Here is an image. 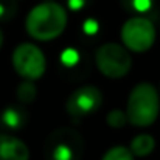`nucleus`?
Wrapping results in <instances>:
<instances>
[{
	"label": "nucleus",
	"mask_w": 160,
	"mask_h": 160,
	"mask_svg": "<svg viewBox=\"0 0 160 160\" xmlns=\"http://www.w3.org/2000/svg\"><path fill=\"white\" fill-rule=\"evenodd\" d=\"M16 95H17V100L23 104H31L36 97H38V87L34 86V81H28L25 79L23 82H20L17 86V90H16Z\"/></svg>",
	"instance_id": "9"
},
{
	"label": "nucleus",
	"mask_w": 160,
	"mask_h": 160,
	"mask_svg": "<svg viewBox=\"0 0 160 160\" xmlns=\"http://www.w3.org/2000/svg\"><path fill=\"white\" fill-rule=\"evenodd\" d=\"M61 62L65 67H75L79 62V53L75 48H65L61 53Z\"/></svg>",
	"instance_id": "14"
},
{
	"label": "nucleus",
	"mask_w": 160,
	"mask_h": 160,
	"mask_svg": "<svg viewBox=\"0 0 160 160\" xmlns=\"http://www.w3.org/2000/svg\"><path fill=\"white\" fill-rule=\"evenodd\" d=\"M100 30V25L95 19H87L84 23H82V31L87 34V36H93L97 34V31Z\"/></svg>",
	"instance_id": "15"
},
{
	"label": "nucleus",
	"mask_w": 160,
	"mask_h": 160,
	"mask_svg": "<svg viewBox=\"0 0 160 160\" xmlns=\"http://www.w3.org/2000/svg\"><path fill=\"white\" fill-rule=\"evenodd\" d=\"M44 2H50V0H44Z\"/></svg>",
	"instance_id": "20"
},
{
	"label": "nucleus",
	"mask_w": 160,
	"mask_h": 160,
	"mask_svg": "<svg viewBox=\"0 0 160 160\" xmlns=\"http://www.w3.org/2000/svg\"><path fill=\"white\" fill-rule=\"evenodd\" d=\"M2 45H3V33L0 30V48H2Z\"/></svg>",
	"instance_id": "19"
},
{
	"label": "nucleus",
	"mask_w": 160,
	"mask_h": 160,
	"mask_svg": "<svg viewBox=\"0 0 160 160\" xmlns=\"http://www.w3.org/2000/svg\"><path fill=\"white\" fill-rule=\"evenodd\" d=\"M2 120H3V123H5L8 128H11V129H17V128H20V126L23 124V117H22V113H20L16 107H8V109L3 112Z\"/></svg>",
	"instance_id": "12"
},
{
	"label": "nucleus",
	"mask_w": 160,
	"mask_h": 160,
	"mask_svg": "<svg viewBox=\"0 0 160 160\" xmlns=\"http://www.w3.org/2000/svg\"><path fill=\"white\" fill-rule=\"evenodd\" d=\"M156 148V140L149 134H138L131 140L129 149L134 154V157H146L149 156Z\"/></svg>",
	"instance_id": "8"
},
{
	"label": "nucleus",
	"mask_w": 160,
	"mask_h": 160,
	"mask_svg": "<svg viewBox=\"0 0 160 160\" xmlns=\"http://www.w3.org/2000/svg\"><path fill=\"white\" fill-rule=\"evenodd\" d=\"M67 9L53 0L42 2L30 9L25 19V30L30 38L48 42L59 38L67 28Z\"/></svg>",
	"instance_id": "1"
},
{
	"label": "nucleus",
	"mask_w": 160,
	"mask_h": 160,
	"mask_svg": "<svg viewBox=\"0 0 160 160\" xmlns=\"http://www.w3.org/2000/svg\"><path fill=\"white\" fill-rule=\"evenodd\" d=\"M121 44L134 53H145L151 50V47L156 42L157 31L154 23L143 17V16H134L128 19L120 31Z\"/></svg>",
	"instance_id": "4"
},
{
	"label": "nucleus",
	"mask_w": 160,
	"mask_h": 160,
	"mask_svg": "<svg viewBox=\"0 0 160 160\" xmlns=\"http://www.w3.org/2000/svg\"><path fill=\"white\" fill-rule=\"evenodd\" d=\"M12 67L19 76L28 81H36L42 78L47 72V58L44 52L31 44L22 42L12 52Z\"/></svg>",
	"instance_id": "5"
},
{
	"label": "nucleus",
	"mask_w": 160,
	"mask_h": 160,
	"mask_svg": "<svg viewBox=\"0 0 160 160\" xmlns=\"http://www.w3.org/2000/svg\"><path fill=\"white\" fill-rule=\"evenodd\" d=\"M128 123L135 128H148L160 113V93L152 82H138L129 93L126 103Z\"/></svg>",
	"instance_id": "2"
},
{
	"label": "nucleus",
	"mask_w": 160,
	"mask_h": 160,
	"mask_svg": "<svg viewBox=\"0 0 160 160\" xmlns=\"http://www.w3.org/2000/svg\"><path fill=\"white\" fill-rule=\"evenodd\" d=\"M52 160H75V146L68 142H54L52 145Z\"/></svg>",
	"instance_id": "10"
},
{
	"label": "nucleus",
	"mask_w": 160,
	"mask_h": 160,
	"mask_svg": "<svg viewBox=\"0 0 160 160\" xmlns=\"http://www.w3.org/2000/svg\"><path fill=\"white\" fill-rule=\"evenodd\" d=\"M132 8L138 12H146L152 6V0H131Z\"/></svg>",
	"instance_id": "16"
},
{
	"label": "nucleus",
	"mask_w": 160,
	"mask_h": 160,
	"mask_svg": "<svg viewBox=\"0 0 160 160\" xmlns=\"http://www.w3.org/2000/svg\"><path fill=\"white\" fill-rule=\"evenodd\" d=\"M107 124L113 129H120L123 128L126 123H128V117H126V112L121 110V109H112L106 117Z\"/></svg>",
	"instance_id": "13"
},
{
	"label": "nucleus",
	"mask_w": 160,
	"mask_h": 160,
	"mask_svg": "<svg viewBox=\"0 0 160 160\" xmlns=\"http://www.w3.org/2000/svg\"><path fill=\"white\" fill-rule=\"evenodd\" d=\"M95 64L103 76L110 79H120L131 72L132 56L123 44L104 42L95 52Z\"/></svg>",
	"instance_id": "3"
},
{
	"label": "nucleus",
	"mask_w": 160,
	"mask_h": 160,
	"mask_svg": "<svg viewBox=\"0 0 160 160\" xmlns=\"http://www.w3.org/2000/svg\"><path fill=\"white\" fill-rule=\"evenodd\" d=\"M6 11H8V9H6V5H5V2H2V0H0V19H2L5 14H6Z\"/></svg>",
	"instance_id": "18"
},
{
	"label": "nucleus",
	"mask_w": 160,
	"mask_h": 160,
	"mask_svg": "<svg viewBox=\"0 0 160 160\" xmlns=\"http://www.w3.org/2000/svg\"><path fill=\"white\" fill-rule=\"evenodd\" d=\"M103 104V93L97 86L86 84L78 87L72 95L68 97L65 109L67 113L73 120H81L93 112H97Z\"/></svg>",
	"instance_id": "6"
},
{
	"label": "nucleus",
	"mask_w": 160,
	"mask_h": 160,
	"mask_svg": "<svg viewBox=\"0 0 160 160\" xmlns=\"http://www.w3.org/2000/svg\"><path fill=\"white\" fill-rule=\"evenodd\" d=\"M84 3H86V0H68V8L73 11H79L84 6Z\"/></svg>",
	"instance_id": "17"
},
{
	"label": "nucleus",
	"mask_w": 160,
	"mask_h": 160,
	"mask_svg": "<svg viewBox=\"0 0 160 160\" xmlns=\"http://www.w3.org/2000/svg\"><path fill=\"white\" fill-rule=\"evenodd\" d=\"M0 160H30L27 143L14 135H0Z\"/></svg>",
	"instance_id": "7"
},
{
	"label": "nucleus",
	"mask_w": 160,
	"mask_h": 160,
	"mask_svg": "<svg viewBox=\"0 0 160 160\" xmlns=\"http://www.w3.org/2000/svg\"><path fill=\"white\" fill-rule=\"evenodd\" d=\"M101 160H134V154L131 152V149L128 146H121L117 145L110 149H107Z\"/></svg>",
	"instance_id": "11"
}]
</instances>
